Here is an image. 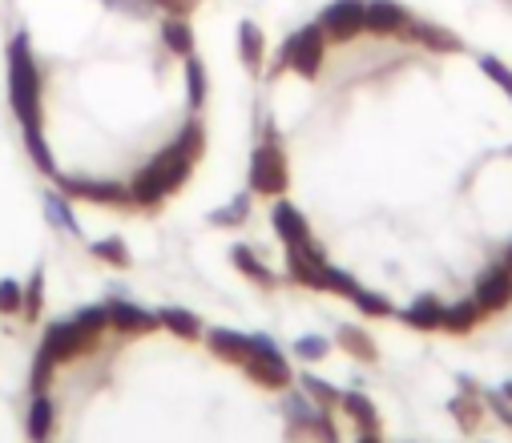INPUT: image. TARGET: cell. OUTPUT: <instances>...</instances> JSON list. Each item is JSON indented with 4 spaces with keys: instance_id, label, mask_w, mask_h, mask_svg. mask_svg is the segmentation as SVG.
Masks as SVG:
<instances>
[{
    "instance_id": "6da1fadb",
    "label": "cell",
    "mask_w": 512,
    "mask_h": 443,
    "mask_svg": "<svg viewBox=\"0 0 512 443\" xmlns=\"http://www.w3.org/2000/svg\"><path fill=\"white\" fill-rule=\"evenodd\" d=\"M109 327V311L105 307H85L73 323H53L45 331V343H41V359H49L53 367L65 363V359H77L85 351L97 347L101 331Z\"/></svg>"
},
{
    "instance_id": "7a4b0ae2",
    "label": "cell",
    "mask_w": 512,
    "mask_h": 443,
    "mask_svg": "<svg viewBox=\"0 0 512 443\" xmlns=\"http://www.w3.org/2000/svg\"><path fill=\"white\" fill-rule=\"evenodd\" d=\"M9 97L25 129L41 125V69L29 53V37H17L9 45Z\"/></svg>"
},
{
    "instance_id": "3957f363",
    "label": "cell",
    "mask_w": 512,
    "mask_h": 443,
    "mask_svg": "<svg viewBox=\"0 0 512 443\" xmlns=\"http://www.w3.org/2000/svg\"><path fill=\"white\" fill-rule=\"evenodd\" d=\"M190 166H194V158L190 154H182L178 145H170V150H162L134 182H130V198H134V206H158L162 198H170L182 182H186V174H190Z\"/></svg>"
},
{
    "instance_id": "277c9868",
    "label": "cell",
    "mask_w": 512,
    "mask_h": 443,
    "mask_svg": "<svg viewBox=\"0 0 512 443\" xmlns=\"http://www.w3.org/2000/svg\"><path fill=\"white\" fill-rule=\"evenodd\" d=\"M291 182V170H287V158L275 141L259 145L250 158V190L254 194H283Z\"/></svg>"
},
{
    "instance_id": "5b68a950",
    "label": "cell",
    "mask_w": 512,
    "mask_h": 443,
    "mask_svg": "<svg viewBox=\"0 0 512 443\" xmlns=\"http://www.w3.org/2000/svg\"><path fill=\"white\" fill-rule=\"evenodd\" d=\"M323 57H327V33H323V25L299 29L287 41V49H283V65L295 69V73H303V77H315L323 69Z\"/></svg>"
},
{
    "instance_id": "8992f818",
    "label": "cell",
    "mask_w": 512,
    "mask_h": 443,
    "mask_svg": "<svg viewBox=\"0 0 512 443\" xmlns=\"http://www.w3.org/2000/svg\"><path fill=\"white\" fill-rule=\"evenodd\" d=\"M242 371L259 383V387H271V391H283L291 383V371H287V359L267 343V339H254V351L250 359L242 363Z\"/></svg>"
},
{
    "instance_id": "52a82bcc",
    "label": "cell",
    "mask_w": 512,
    "mask_h": 443,
    "mask_svg": "<svg viewBox=\"0 0 512 443\" xmlns=\"http://www.w3.org/2000/svg\"><path fill=\"white\" fill-rule=\"evenodd\" d=\"M323 33L335 41H351L359 33H367V5L363 0H335V5L323 13Z\"/></svg>"
},
{
    "instance_id": "ba28073f",
    "label": "cell",
    "mask_w": 512,
    "mask_h": 443,
    "mask_svg": "<svg viewBox=\"0 0 512 443\" xmlns=\"http://www.w3.org/2000/svg\"><path fill=\"white\" fill-rule=\"evenodd\" d=\"M61 190L69 198L81 202H101V206H134L130 186H117V182H85V178H61Z\"/></svg>"
},
{
    "instance_id": "9c48e42d",
    "label": "cell",
    "mask_w": 512,
    "mask_h": 443,
    "mask_svg": "<svg viewBox=\"0 0 512 443\" xmlns=\"http://www.w3.org/2000/svg\"><path fill=\"white\" fill-rule=\"evenodd\" d=\"M275 230H279V238L287 242V250H315L307 218H303L295 206H287V202L275 206Z\"/></svg>"
},
{
    "instance_id": "30bf717a",
    "label": "cell",
    "mask_w": 512,
    "mask_h": 443,
    "mask_svg": "<svg viewBox=\"0 0 512 443\" xmlns=\"http://www.w3.org/2000/svg\"><path fill=\"white\" fill-rule=\"evenodd\" d=\"M408 29V13L392 0H371L367 5V33L375 37H400Z\"/></svg>"
},
{
    "instance_id": "8fae6325",
    "label": "cell",
    "mask_w": 512,
    "mask_h": 443,
    "mask_svg": "<svg viewBox=\"0 0 512 443\" xmlns=\"http://www.w3.org/2000/svg\"><path fill=\"white\" fill-rule=\"evenodd\" d=\"M109 323L125 335H150L158 327V315H146L142 307H130V303H113L109 307Z\"/></svg>"
},
{
    "instance_id": "7c38bea8",
    "label": "cell",
    "mask_w": 512,
    "mask_h": 443,
    "mask_svg": "<svg viewBox=\"0 0 512 443\" xmlns=\"http://www.w3.org/2000/svg\"><path fill=\"white\" fill-rule=\"evenodd\" d=\"M210 351L218 355V359H226V363H246L250 359V351H254V339H246V335H234V331H214L210 335Z\"/></svg>"
},
{
    "instance_id": "4fadbf2b",
    "label": "cell",
    "mask_w": 512,
    "mask_h": 443,
    "mask_svg": "<svg viewBox=\"0 0 512 443\" xmlns=\"http://www.w3.org/2000/svg\"><path fill=\"white\" fill-rule=\"evenodd\" d=\"M158 327L174 331L178 339H198V335H202V323H198L190 311H178V307H166V311L158 315Z\"/></svg>"
},
{
    "instance_id": "5bb4252c",
    "label": "cell",
    "mask_w": 512,
    "mask_h": 443,
    "mask_svg": "<svg viewBox=\"0 0 512 443\" xmlns=\"http://www.w3.org/2000/svg\"><path fill=\"white\" fill-rule=\"evenodd\" d=\"M238 53H242V65L246 69H259L263 65V33H259V25H242L238 29Z\"/></svg>"
},
{
    "instance_id": "9a60e30c",
    "label": "cell",
    "mask_w": 512,
    "mask_h": 443,
    "mask_svg": "<svg viewBox=\"0 0 512 443\" xmlns=\"http://www.w3.org/2000/svg\"><path fill=\"white\" fill-rule=\"evenodd\" d=\"M162 41H166L170 53H178V57H194V33H190V25H182V21H166V25H162Z\"/></svg>"
},
{
    "instance_id": "2e32d148",
    "label": "cell",
    "mask_w": 512,
    "mask_h": 443,
    "mask_svg": "<svg viewBox=\"0 0 512 443\" xmlns=\"http://www.w3.org/2000/svg\"><path fill=\"white\" fill-rule=\"evenodd\" d=\"M49 427H53V403L45 395H37L33 411H29V435L33 439H49Z\"/></svg>"
},
{
    "instance_id": "e0dca14e",
    "label": "cell",
    "mask_w": 512,
    "mask_h": 443,
    "mask_svg": "<svg viewBox=\"0 0 512 443\" xmlns=\"http://www.w3.org/2000/svg\"><path fill=\"white\" fill-rule=\"evenodd\" d=\"M234 266H238V270H242L246 278H254V282H263V286H275L271 270H267V266H263L259 258H254V254H250L246 246H238V250H234Z\"/></svg>"
},
{
    "instance_id": "ac0fdd59",
    "label": "cell",
    "mask_w": 512,
    "mask_h": 443,
    "mask_svg": "<svg viewBox=\"0 0 512 443\" xmlns=\"http://www.w3.org/2000/svg\"><path fill=\"white\" fill-rule=\"evenodd\" d=\"M25 137H29V154L37 158V166H41L45 174H53V154H49V145L41 141V125H33V129H25Z\"/></svg>"
},
{
    "instance_id": "d6986e66",
    "label": "cell",
    "mask_w": 512,
    "mask_h": 443,
    "mask_svg": "<svg viewBox=\"0 0 512 443\" xmlns=\"http://www.w3.org/2000/svg\"><path fill=\"white\" fill-rule=\"evenodd\" d=\"M343 407H347V415H351L359 427L375 431V411L367 407V399H363V395H347V399H343Z\"/></svg>"
},
{
    "instance_id": "ffe728a7",
    "label": "cell",
    "mask_w": 512,
    "mask_h": 443,
    "mask_svg": "<svg viewBox=\"0 0 512 443\" xmlns=\"http://www.w3.org/2000/svg\"><path fill=\"white\" fill-rule=\"evenodd\" d=\"M186 81H190V101L202 105V101H206V69H202V61L190 57V65H186Z\"/></svg>"
},
{
    "instance_id": "44dd1931",
    "label": "cell",
    "mask_w": 512,
    "mask_h": 443,
    "mask_svg": "<svg viewBox=\"0 0 512 443\" xmlns=\"http://www.w3.org/2000/svg\"><path fill=\"white\" fill-rule=\"evenodd\" d=\"M21 303H25L21 286H17V282H0V315H13V311H21Z\"/></svg>"
},
{
    "instance_id": "7402d4cb",
    "label": "cell",
    "mask_w": 512,
    "mask_h": 443,
    "mask_svg": "<svg viewBox=\"0 0 512 443\" xmlns=\"http://www.w3.org/2000/svg\"><path fill=\"white\" fill-rule=\"evenodd\" d=\"M41 290H45V282H41V274H33V282H29V290H25V303H21L25 319H37V315H41Z\"/></svg>"
},
{
    "instance_id": "603a6c76",
    "label": "cell",
    "mask_w": 512,
    "mask_h": 443,
    "mask_svg": "<svg viewBox=\"0 0 512 443\" xmlns=\"http://www.w3.org/2000/svg\"><path fill=\"white\" fill-rule=\"evenodd\" d=\"M93 254L105 258V262H113V266H130V258H125V250H121V242H97Z\"/></svg>"
},
{
    "instance_id": "cb8c5ba5",
    "label": "cell",
    "mask_w": 512,
    "mask_h": 443,
    "mask_svg": "<svg viewBox=\"0 0 512 443\" xmlns=\"http://www.w3.org/2000/svg\"><path fill=\"white\" fill-rule=\"evenodd\" d=\"M307 391L319 399V407H335V403H343V399H339V391H335V387H327V383H319V379H307Z\"/></svg>"
},
{
    "instance_id": "d4e9b609",
    "label": "cell",
    "mask_w": 512,
    "mask_h": 443,
    "mask_svg": "<svg viewBox=\"0 0 512 443\" xmlns=\"http://www.w3.org/2000/svg\"><path fill=\"white\" fill-rule=\"evenodd\" d=\"M154 5L162 9V13H170V17H186V13H194L202 0H154Z\"/></svg>"
},
{
    "instance_id": "484cf974",
    "label": "cell",
    "mask_w": 512,
    "mask_h": 443,
    "mask_svg": "<svg viewBox=\"0 0 512 443\" xmlns=\"http://www.w3.org/2000/svg\"><path fill=\"white\" fill-rule=\"evenodd\" d=\"M363 339H367V335H359V331H343V347H347V351H359L363 359H371V347H367Z\"/></svg>"
},
{
    "instance_id": "4316f807",
    "label": "cell",
    "mask_w": 512,
    "mask_h": 443,
    "mask_svg": "<svg viewBox=\"0 0 512 443\" xmlns=\"http://www.w3.org/2000/svg\"><path fill=\"white\" fill-rule=\"evenodd\" d=\"M242 218H246V198H238L230 206V214H214V222H242Z\"/></svg>"
},
{
    "instance_id": "83f0119b",
    "label": "cell",
    "mask_w": 512,
    "mask_h": 443,
    "mask_svg": "<svg viewBox=\"0 0 512 443\" xmlns=\"http://www.w3.org/2000/svg\"><path fill=\"white\" fill-rule=\"evenodd\" d=\"M323 351H327L323 343H299V355H303V359H319Z\"/></svg>"
}]
</instances>
